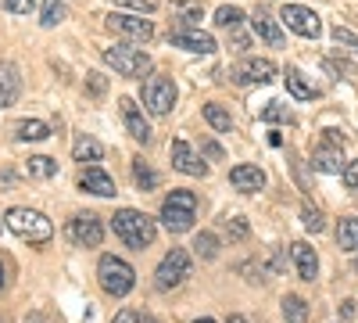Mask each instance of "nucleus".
<instances>
[{"instance_id":"nucleus-1","label":"nucleus","mask_w":358,"mask_h":323,"mask_svg":"<svg viewBox=\"0 0 358 323\" xmlns=\"http://www.w3.org/2000/svg\"><path fill=\"white\" fill-rule=\"evenodd\" d=\"M111 230H115V238L122 241L126 248H133V252L151 248L155 238H158V223L151 216L136 212V209H118L111 216Z\"/></svg>"},{"instance_id":"nucleus-2","label":"nucleus","mask_w":358,"mask_h":323,"mask_svg":"<svg viewBox=\"0 0 358 323\" xmlns=\"http://www.w3.org/2000/svg\"><path fill=\"white\" fill-rule=\"evenodd\" d=\"M158 219H162V226H165L169 233H187V230H194V219H197V194H194V191H172V194H165Z\"/></svg>"},{"instance_id":"nucleus-3","label":"nucleus","mask_w":358,"mask_h":323,"mask_svg":"<svg viewBox=\"0 0 358 323\" xmlns=\"http://www.w3.org/2000/svg\"><path fill=\"white\" fill-rule=\"evenodd\" d=\"M4 226L15 233V238H22V241H29V245H47L50 238H54V223L43 216V212H36V209H8V216H4Z\"/></svg>"},{"instance_id":"nucleus-4","label":"nucleus","mask_w":358,"mask_h":323,"mask_svg":"<svg viewBox=\"0 0 358 323\" xmlns=\"http://www.w3.org/2000/svg\"><path fill=\"white\" fill-rule=\"evenodd\" d=\"M101 57L118 72V76H126V79H140L151 72V54H147L143 47H133L129 40L126 43H111L101 50Z\"/></svg>"},{"instance_id":"nucleus-5","label":"nucleus","mask_w":358,"mask_h":323,"mask_svg":"<svg viewBox=\"0 0 358 323\" xmlns=\"http://www.w3.org/2000/svg\"><path fill=\"white\" fill-rule=\"evenodd\" d=\"M97 280L104 287V295L111 298H126L129 291L136 287V273L126 259H118V255H101L97 262Z\"/></svg>"},{"instance_id":"nucleus-6","label":"nucleus","mask_w":358,"mask_h":323,"mask_svg":"<svg viewBox=\"0 0 358 323\" xmlns=\"http://www.w3.org/2000/svg\"><path fill=\"white\" fill-rule=\"evenodd\" d=\"M187 277H194L190 252L187 248H172V252H165V259L158 262V270H155V287L158 291H176Z\"/></svg>"},{"instance_id":"nucleus-7","label":"nucleus","mask_w":358,"mask_h":323,"mask_svg":"<svg viewBox=\"0 0 358 323\" xmlns=\"http://www.w3.org/2000/svg\"><path fill=\"white\" fill-rule=\"evenodd\" d=\"M104 25L111 29L115 36H122L129 43H147V40L155 36V22L143 18V15H129V11H111L104 18Z\"/></svg>"},{"instance_id":"nucleus-8","label":"nucleus","mask_w":358,"mask_h":323,"mask_svg":"<svg viewBox=\"0 0 358 323\" xmlns=\"http://www.w3.org/2000/svg\"><path fill=\"white\" fill-rule=\"evenodd\" d=\"M143 108L151 115H158V119H165L176 108V83L169 76H151L143 83Z\"/></svg>"},{"instance_id":"nucleus-9","label":"nucleus","mask_w":358,"mask_h":323,"mask_svg":"<svg viewBox=\"0 0 358 323\" xmlns=\"http://www.w3.org/2000/svg\"><path fill=\"white\" fill-rule=\"evenodd\" d=\"M280 22L290 29V33L305 36V40H319V36H322L319 15H315L312 8H305V4H283V8H280Z\"/></svg>"},{"instance_id":"nucleus-10","label":"nucleus","mask_w":358,"mask_h":323,"mask_svg":"<svg viewBox=\"0 0 358 323\" xmlns=\"http://www.w3.org/2000/svg\"><path fill=\"white\" fill-rule=\"evenodd\" d=\"M69 241L76 245V248H97L101 241H104V223H101V216H94V212H76L72 219H69Z\"/></svg>"},{"instance_id":"nucleus-11","label":"nucleus","mask_w":358,"mask_h":323,"mask_svg":"<svg viewBox=\"0 0 358 323\" xmlns=\"http://www.w3.org/2000/svg\"><path fill=\"white\" fill-rule=\"evenodd\" d=\"M229 76L236 83H244V86H268L276 79V65L268 62V57H244V62L236 65Z\"/></svg>"},{"instance_id":"nucleus-12","label":"nucleus","mask_w":358,"mask_h":323,"mask_svg":"<svg viewBox=\"0 0 358 323\" xmlns=\"http://www.w3.org/2000/svg\"><path fill=\"white\" fill-rule=\"evenodd\" d=\"M169 158H172V169L176 172H183V176H208V165H204V158L190 148L187 140H172L169 144Z\"/></svg>"},{"instance_id":"nucleus-13","label":"nucleus","mask_w":358,"mask_h":323,"mask_svg":"<svg viewBox=\"0 0 358 323\" xmlns=\"http://www.w3.org/2000/svg\"><path fill=\"white\" fill-rule=\"evenodd\" d=\"M118 111H122V126L129 130V137H133L136 144H151L155 130H151V123H147L143 108H140L133 97H122V101H118Z\"/></svg>"},{"instance_id":"nucleus-14","label":"nucleus","mask_w":358,"mask_h":323,"mask_svg":"<svg viewBox=\"0 0 358 323\" xmlns=\"http://www.w3.org/2000/svg\"><path fill=\"white\" fill-rule=\"evenodd\" d=\"M169 43L172 47H183L190 54H215V36L201 33V29H176V33H169Z\"/></svg>"},{"instance_id":"nucleus-15","label":"nucleus","mask_w":358,"mask_h":323,"mask_svg":"<svg viewBox=\"0 0 358 323\" xmlns=\"http://www.w3.org/2000/svg\"><path fill=\"white\" fill-rule=\"evenodd\" d=\"M79 191H83V194H94V198H115V194H118L115 180H111L104 169H97V165H86V169H83Z\"/></svg>"},{"instance_id":"nucleus-16","label":"nucleus","mask_w":358,"mask_h":323,"mask_svg":"<svg viewBox=\"0 0 358 323\" xmlns=\"http://www.w3.org/2000/svg\"><path fill=\"white\" fill-rule=\"evenodd\" d=\"M229 184H233V191H241V194H255V191L265 187V172L258 165H251V162H241V165L229 169Z\"/></svg>"},{"instance_id":"nucleus-17","label":"nucleus","mask_w":358,"mask_h":323,"mask_svg":"<svg viewBox=\"0 0 358 323\" xmlns=\"http://www.w3.org/2000/svg\"><path fill=\"white\" fill-rule=\"evenodd\" d=\"M290 259H294V266H297V277H301L305 284H312L319 277V255L305 241H294L290 245Z\"/></svg>"},{"instance_id":"nucleus-18","label":"nucleus","mask_w":358,"mask_h":323,"mask_svg":"<svg viewBox=\"0 0 358 323\" xmlns=\"http://www.w3.org/2000/svg\"><path fill=\"white\" fill-rule=\"evenodd\" d=\"M312 169L315 172H330V176H344V169H348L344 151L334 148V144H322V148L312 151Z\"/></svg>"},{"instance_id":"nucleus-19","label":"nucleus","mask_w":358,"mask_h":323,"mask_svg":"<svg viewBox=\"0 0 358 323\" xmlns=\"http://www.w3.org/2000/svg\"><path fill=\"white\" fill-rule=\"evenodd\" d=\"M22 94V72L11 62H0V111L11 108Z\"/></svg>"},{"instance_id":"nucleus-20","label":"nucleus","mask_w":358,"mask_h":323,"mask_svg":"<svg viewBox=\"0 0 358 323\" xmlns=\"http://www.w3.org/2000/svg\"><path fill=\"white\" fill-rule=\"evenodd\" d=\"M251 29H255V36L265 40L268 47H283L287 43V36H283V29L276 25V18H268L265 11H255L251 15Z\"/></svg>"},{"instance_id":"nucleus-21","label":"nucleus","mask_w":358,"mask_h":323,"mask_svg":"<svg viewBox=\"0 0 358 323\" xmlns=\"http://www.w3.org/2000/svg\"><path fill=\"white\" fill-rule=\"evenodd\" d=\"M172 15H176V25H179V29H201L204 4H201V0H176Z\"/></svg>"},{"instance_id":"nucleus-22","label":"nucleus","mask_w":358,"mask_h":323,"mask_svg":"<svg viewBox=\"0 0 358 323\" xmlns=\"http://www.w3.org/2000/svg\"><path fill=\"white\" fill-rule=\"evenodd\" d=\"M283 79H287V90H290V97H297V101H315L319 97V90L301 76V69L297 65H287V72H283Z\"/></svg>"},{"instance_id":"nucleus-23","label":"nucleus","mask_w":358,"mask_h":323,"mask_svg":"<svg viewBox=\"0 0 358 323\" xmlns=\"http://www.w3.org/2000/svg\"><path fill=\"white\" fill-rule=\"evenodd\" d=\"M72 158L76 162H83V165H97L101 158H104V148H101V140H94V137H79L76 144H72Z\"/></svg>"},{"instance_id":"nucleus-24","label":"nucleus","mask_w":358,"mask_h":323,"mask_svg":"<svg viewBox=\"0 0 358 323\" xmlns=\"http://www.w3.org/2000/svg\"><path fill=\"white\" fill-rule=\"evenodd\" d=\"M47 137H50V126L40 123V119H22V123H15V140H18V144H40V140H47Z\"/></svg>"},{"instance_id":"nucleus-25","label":"nucleus","mask_w":358,"mask_h":323,"mask_svg":"<svg viewBox=\"0 0 358 323\" xmlns=\"http://www.w3.org/2000/svg\"><path fill=\"white\" fill-rule=\"evenodd\" d=\"M25 172H29V180H54V176H57V162L47 158V155H33L25 162Z\"/></svg>"},{"instance_id":"nucleus-26","label":"nucleus","mask_w":358,"mask_h":323,"mask_svg":"<svg viewBox=\"0 0 358 323\" xmlns=\"http://www.w3.org/2000/svg\"><path fill=\"white\" fill-rule=\"evenodd\" d=\"M280 309H283V319L287 323H308V302L301 295H283Z\"/></svg>"},{"instance_id":"nucleus-27","label":"nucleus","mask_w":358,"mask_h":323,"mask_svg":"<svg viewBox=\"0 0 358 323\" xmlns=\"http://www.w3.org/2000/svg\"><path fill=\"white\" fill-rule=\"evenodd\" d=\"M337 245H341V252H358V216L341 219V226H337Z\"/></svg>"},{"instance_id":"nucleus-28","label":"nucleus","mask_w":358,"mask_h":323,"mask_svg":"<svg viewBox=\"0 0 358 323\" xmlns=\"http://www.w3.org/2000/svg\"><path fill=\"white\" fill-rule=\"evenodd\" d=\"M201 111H204V123L212 126L215 133H229L233 130V119H229V111L222 104H204Z\"/></svg>"},{"instance_id":"nucleus-29","label":"nucleus","mask_w":358,"mask_h":323,"mask_svg":"<svg viewBox=\"0 0 358 323\" xmlns=\"http://www.w3.org/2000/svg\"><path fill=\"white\" fill-rule=\"evenodd\" d=\"M133 180H136V187L147 194V191H158V172L147 165L143 158H133Z\"/></svg>"},{"instance_id":"nucleus-30","label":"nucleus","mask_w":358,"mask_h":323,"mask_svg":"<svg viewBox=\"0 0 358 323\" xmlns=\"http://www.w3.org/2000/svg\"><path fill=\"white\" fill-rule=\"evenodd\" d=\"M194 255L204 259V262H212V259L219 255V238H215L212 230H201L197 238H194Z\"/></svg>"},{"instance_id":"nucleus-31","label":"nucleus","mask_w":358,"mask_h":323,"mask_svg":"<svg viewBox=\"0 0 358 323\" xmlns=\"http://www.w3.org/2000/svg\"><path fill=\"white\" fill-rule=\"evenodd\" d=\"M222 233H226L229 241H248L251 238V223L244 216H226L222 219Z\"/></svg>"},{"instance_id":"nucleus-32","label":"nucleus","mask_w":358,"mask_h":323,"mask_svg":"<svg viewBox=\"0 0 358 323\" xmlns=\"http://www.w3.org/2000/svg\"><path fill=\"white\" fill-rule=\"evenodd\" d=\"M62 18H65V0H43V8H40V25H43V29H54Z\"/></svg>"},{"instance_id":"nucleus-33","label":"nucleus","mask_w":358,"mask_h":323,"mask_svg":"<svg viewBox=\"0 0 358 323\" xmlns=\"http://www.w3.org/2000/svg\"><path fill=\"white\" fill-rule=\"evenodd\" d=\"M219 29H226V33H229V29H236V25H244V11L241 8H233V4H222L219 11H215V18H212Z\"/></svg>"},{"instance_id":"nucleus-34","label":"nucleus","mask_w":358,"mask_h":323,"mask_svg":"<svg viewBox=\"0 0 358 323\" xmlns=\"http://www.w3.org/2000/svg\"><path fill=\"white\" fill-rule=\"evenodd\" d=\"M262 123H294V115H290L287 104L273 101V104H265V108H262Z\"/></svg>"},{"instance_id":"nucleus-35","label":"nucleus","mask_w":358,"mask_h":323,"mask_svg":"<svg viewBox=\"0 0 358 323\" xmlns=\"http://www.w3.org/2000/svg\"><path fill=\"white\" fill-rule=\"evenodd\" d=\"M301 223H305L308 233H322L326 230V216L319 209H312V205H301Z\"/></svg>"},{"instance_id":"nucleus-36","label":"nucleus","mask_w":358,"mask_h":323,"mask_svg":"<svg viewBox=\"0 0 358 323\" xmlns=\"http://www.w3.org/2000/svg\"><path fill=\"white\" fill-rule=\"evenodd\" d=\"M326 69H330L337 79H351V76H358V69L348 62V57H337V54H330V57H326Z\"/></svg>"},{"instance_id":"nucleus-37","label":"nucleus","mask_w":358,"mask_h":323,"mask_svg":"<svg viewBox=\"0 0 358 323\" xmlns=\"http://www.w3.org/2000/svg\"><path fill=\"white\" fill-rule=\"evenodd\" d=\"M334 40H337L341 47H351V50H358V36L351 33L348 25H334Z\"/></svg>"},{"instance_id":"nucleus-38","label":"nucleus","mask_w":358,"mask_h":323,"mask_svg":"<svg viewBox=\"0 0 358 323\" xmlns=\"http://www.w3.org/2000/svg\"><path fill=\"white\" fill-rule=\"evenodd\" d=\"M86 90L94 94V97H101V94L108 90V79H104L101 72H86Z\"/></svg>"},{"instance_id":"nucleus-39","label":"nucleus","mask_w":358,"mask_h":323,"mask_svg":"<svg viewBox=\"0 0 358 323\" xmlns=\"http://www.w3.org/2000/svg\"><path fill=\"white\" fill-rule=\"evenodd\" d=\"M4 8L11 15H33L36 11V0H4Z\"/></svg>"},{"instance_id":"nucleus-40","label":"nucleus","mask_w":358,"mask_h":323,"mask_svg":"<svg viewBox=\"0 0 358 323\" xmlns=\"http://www.w3.org/2000/svg\"><path fill=\"white\" fill-rule=\"evenodd\" d=\"M344 187L348 191H358V158L348 162V169H344Z\"/></svg>"},{"instance_id":"nucleus-41","label":"nucleus","mask_w":358,"mask_h":323,"mask_svg":"<svg viewBox=\"0 0 358 323\" xmlns=\"http://www.w3.org/2000/svg\"><path fill=\"white\" fill-rule=\"evenodd\" d=\"M126 8H133V11H140V15H151L155 11V0H122Z\"/></svg>"},{"instance_id":"nucleus-42","label":"nucleus","mask_w":358,"mask_h":323,"mask_svg":"<svg viewBox=\"0 0 358 323\" xmlns=\"http://www.w3.org/2000/svg\"><path fill=\"white\" fill-rule=\"evenodd\" d=\"M229 36H233V47H236V50H248V47H251L248 33H241V25H236V29H229Z\"/></svg>"},{"instance_id":"nucleus-43","label":"nucleus","mask_w":358,"mask_h":323,"mask_svg":"<svg viewBox=\"0 0 358 323\" xmlns=\"http://www.w3.org/2000/svg\"><path fill=\"white\" fill-rule=\"evenodd\" d=\"M111 323H140V312H133V309H118Z\"/></svg>"},{"instance_id":"nucleus-44","label":"nucleus","mask_w":358,"mask_h":323,"mask_svg":"<svg viewBox=\"0 0 358 323\" xmlns=\"http://www.w3.org/2000/svg\"><path fill=\"white\" fill-rule=\"evenodd\" d=\"M344 140H348V133H341V130H326V144H334V148H341Z\"/></svg>"},{"instance_id":"nucleus-45","label":"nucleus","mask_w":358,"mask_h":323,"mask_svg":"<svg viewBox=\"0 0 358 323\" xmlns=\"http://www.w3.org/2000/svg\"><path fill=\"white\" fill-rule=\"evenodd\" d=\"M337 316H341V319H351V316H355V302H351V298H344V302L337 305Z\"/></svg>"},{"instance_id":"nucleus-46","label":"nucleus","mask_w":358,"mask_h":323,"mask_svg":"<svg viewBox=\"0 0 358 323\" xmlns=\"http://www.w3.org/2000/svg\"><path fill=\"white\" fill-rule=\"evenodd\" d=\"M25 323H50V319H47L43 312H29V316H25Z\"/></svg>"},{"instance_id":"nucleus-47","label":"nucleus","mask_w":358,"mask_h":323,"mask_svg":"<svg viewBox=\"0 0 358 323\" xmlns=\"http://www.w3.org/2000/svg\"><path fill=\"white\" fill-rule=\"evenodd\" d=\"M204 155H212V158H222V151H219V144H204Z\"/></svg>"},{"instance_id":"nucleus-48","label":"nucleus","mask_w":358,"mask_h":323,"mask_svg":"<svg viewBox=\"0 0 358 323\" xmlns=\"http://www.w3.org/2000/svg\"><path fill=\"white\" fill-rule=\"evenodd\" d=\"M140 323H162L158 316H151V312H140Z\"/></svg>"},{"instance_id":"nucleus-49","label":"nucleus","mask_w":358,"mask_h":323,"mask_svg":"<svg viewBox=\"0 0 358 323\" xmlns=\"http://www.w3.org/2000/svg\"><path fill=\"white\" fill-rule=\"evenodd\" d=\"M226 323H248V319H244L241 312H229V319H226Z\"/></svg>"},{"instance_id":"nucleus-50","label":"nucleus","mask_w":358,"mask_h":323,"mask_svg":"<svg viewBox=\"0 0 358 323\" xmlns=\"http://www.w3.org/2000/svg\"><path fill=\"white\" fill-rule=\"evenodd\" d=\"M194 323H215V319H208V316H201V319H194Z\"/></svg>"},{"instance_id":"nucleus-51","label":"nucleus","mask_w":358,"mask_h":323,"mask_svg":"<svg viewBox=\"0 0 358 323\" xmlns=\"http://www.w3.org/2000/svg\"><path fill=\"white\" fill-rule=\"evenodd\" d=\"M0 287H4V266H0Z\"/></svg>"},{"instance_id":"nucleus-52","label":"nucleus","mask_w":358,"mask_h":323,"mask_svg":"<svg viewBox=\"0 0 358 323\" xmlns=\"http://www.w3.org/2000/svg\"><path fill=\"white\" fill-rule=\"evenodd\" d=\"M355 273H358V259H355Z\"/></svg>"}]
</instances>
